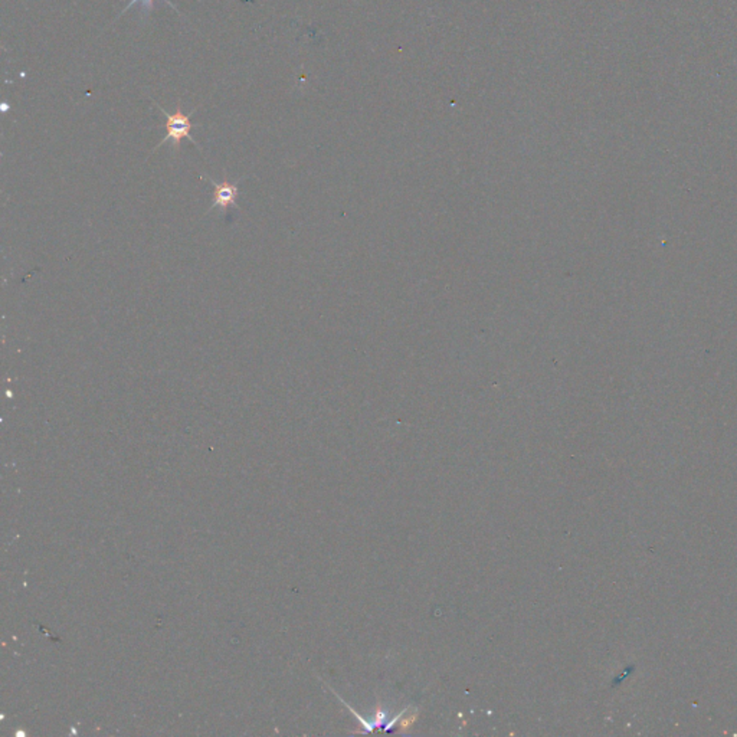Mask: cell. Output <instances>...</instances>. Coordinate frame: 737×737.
I'll list each match as a JSON object with an SVG mask.
<instances>
[{
  "instance_id": "cell-2",
  "label": "cell",
  "mask_w": 737,
  "mask_h": 737,
  "mask_svg": "<svg viewBox=\"0 0 737 737\" xmlns=\"http://www.w3.org/2000/svg\"><path fill=\"white\" fill-rule=\"evenodd\" d=\"M202 179L208 180L213 186V197H212V206L208 209L206 213H210L213 209H221L224 215L228 213L230 208H238V196H239V181H215L212 177Z\"/></svg>"
},
{
  "instance_id": "cell-1",
  "label": "cell",
  "mask_w": 737,
  "mask_h": 737,
  "mask_svg": "<svg viewBox=\"0 0 737 737\" xmlns=\"http://www.w3.org/2000/svg\"><path fill=\"white\" fill-rule=\"evenodd\" d=\"M155 104H156V107H157V108L164 114V117H166V136H164V139H163V140H161V141L152 150V153H150V155H153L160 146H163V144L167 143V141H172L173 148L176 150V152H179V148H180V144H181V140H183V139L190 140L197 148H200L199 144L196 143V140L190 136V131H192V128H193L192 121H190V117H192V114L196 111V108H193L189 114H184L183 110H181V104L179 103L177 107H176V111H175L173 114H170V112H167L164 108H161V106L157 104L156 101H155Z\"/></svg>"
},
{
  "instance_id": "cell-3",
  "label": "cell",
  "mask_w": 737,
  "mask_h": 737,
  "mask_svg": "<svg viewBox=\"0 0 737 737\" xmlns=\"http://www.w3.org/2000/svg\"><path fill=\"white\" fill-rule=\"evenodd\" d=\"M137 2H141V3H143V9H144L146 12H150V10H152V9H153V6H155V0H131V2H130V3H128V5H127V6L124 8V9H123V12H121V13H120L119 16H117V19H119V18H120V16H121L123 13H126V12H127V10H128V9L131 8V6H134V5H136ZM164 2H166L167 5H170V6H172V8H173V9L176 10V12H179V9H177V8H176V6L173 5V2H170V0H164Z\"/></svg>"
}]
</instances>
